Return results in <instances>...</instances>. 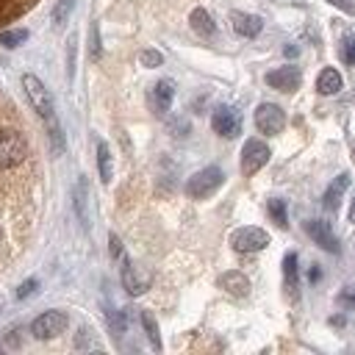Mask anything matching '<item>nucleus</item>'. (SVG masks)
I'll return each mask as SVG.
<instances>
[{"instance_id": "34", "label": "nucleus", "mask_w": 355, "mask_h": 355, "mask_svg": "<svg viewBox=\"0 0 355 355\" xmlns=\"http://www.w3.org/2000/svg\"><path fill=\"white\" fill-rule=\"evenodd\" d=\"M0 308H3V300H0Z\"/></svg>"}, {"instance_id": "1", "label": "nucleus", "mask_w": 355, "mask_h": 355, "mask_svg": "<svg viewBox=\"0 0 355 355\" xmlns=\"http://www.w3.org/2000/svg\"><path fill=\"white\" fill-rule=\"evenodd\" d=\"M28 158V141L17 130H0V169H11Z\"/></svg>"}, {"instance_id": "29", "label": "nucleus", "mask_w": 355, "mask_h": 355, "mask_svg": "<svg viewBox=\"0 0 355 355\" xmlns=\"http://www.w3.org/2000/svg\"><path fill=\"white\" fill-rule=\"evenodd\" d=\"M108 244H111V247H108V250H111V255H114V258H119V255H122V241L111 233V236H108Z\"/></svg>"}, {"instance_id": "31", "label": "nucleus", "mask_w": 355, "mask_h": 355, "mask_svg": "<svg viewBox=\"0 0 355 355\" xmlns=\"http://www.w3.org/2000/svg\"><path fill=\"white\" fill-rule=\"evenodd\" d=\"M319 275H322L319 269H311V272H308V277H311V280H319Z\"/></svg>"}, {"instance_id": "27", "label": "nucleus", "mask_w": 355, "mask_h": 355, "mask_svg": "<svg viewBox=\"0 0 355 355\" xmlns=\"http://www.w3.org/2000/svg\"><path fill=\"white\" fill-rule=\"evenodd\" d=\"M89 50H92V58H100V39H97V25H92V44H89Z\"/></svg>"}, {"instance_id": "28", "label": "nucleus", "mask_w": 355, "mask_h": 355, "mask_svg": "<svg viewBox=\"0 0 355 355\" xmlns=\"http://www.w3.org/2000/svg\"><path fill=\"white\" fill-rule=\"evenodd\" d=\"M344 61L347 64H355V39H347V44H344Z\"/></svg>"}, {"instance_id": "7", "label": "nucleus", "mask_w": 355, "mask_h": 355, "mask_svg": "<svg viewBox=\"0 0 355 355\" xmlns=\"http://www.w3.org/2000/svg\"><path fill=\"white\" fill-rule=\"evenodd\" d=\"M266 161H269V147L263 141H258V139H250L244 144V150H241V172L244 175H255Z\"/></svg>"}, {"instance_id": "17", "label": "nucleus", "mask_w": 355, "mask_h": 355, "mask_svg": "<svg viewBox=\"0 0 355 355\" xmlns=\"http://www.w3.org/2000/svg\"><path fill=\"white\" fill-rule=\"evenodd\" d=\"M316 89H319L322 94H336V92L341 89V75H338L333 67L322 69V72H319V80H316Z\"/></svg>"}, {"instance_id": "30", "label": "nucleus", "mask_w": 355, "mask_h": 355, "mask_svg": "<svg viewBox=\"0 0 355 355\" xmlns=\"http://www.w3.org/2000/svg\"><path fill=\"white\" fill-rule=\"evenodd\" d=\"M341 302H344V305H355V288H347V291L341 294Z\"/></svg>"}, {"instance_id": "12", "label": "nucleus", "mask_w": 355, "mask_h": 355, "mask_svg": "<svg viewBox=\"0 0 355 355\" xmlns=\"http://www.w3.org/2000/svg\"><path fill=\"white\" fill-rule=\"evenodd\" d=\"M219 286L233 297H247V291H250V280L244 272H225L219 277Z\"/></svg>"}, {"instance_id": "13", "label": "nucleus", "mask_w": 355, "mask_h": 355, "mask_svg": "<svg viewBox=\"0 0 355 355\" xmlns=\"http://www.w3.org/2000/svg\"><path fill=\"white\" fill-rule=\"evenodd\" d=\"M36 0H0V28L17 17H22L28 8H33Z\"/></svg>"}, {"instance_id": "23", "label": "nucleus", "mask_w": 355, "mask_h": 355, "mask_svg": "<svg viewBox=\"0 0 355 355\" xmlns=\"http://www.w3.org/2000/svg\"><path fill=\"white\" fill-rule=\"evenodd\" d=\"M72 6H75V0H58V3L53 6V22H55V25H64L67 17L72 14Z\"/></svg>"}, {"instance_id": "11", "label": "nucleus", "mask_w": 355, "mask_h": 355, "mask_svg": "<svg viewBox=\"0 0 355 355\" xmlns=\"http://www.w3.org/2000/svg\"><path fill=\"white\" fill-rule=\"evenodd\" d=\"M172 97H175V83L172 80H158L153 86V108H155V114H166L169 105H172Z\"/></svg>"}, {"instance_id": "2", "label": "nucleus", "mask_w": 355, "mask_h": 355, "mask_svg": "<svg viewBox=\"0 0 355 355\" xmlns=\"http://www.w3.org/2000/svg\"><path fill=\"white\" fill-rule=\"evenodd\" d=\"M222 180H225V175H222V169H219V166H205V169H200L197 175H191V178H189L186 191H189V197L202 200V197L214 194V191L222 186Z\"/></svg>"}, {"instance_id": "20", "label": "nucleus", "mask_w": 355, "mask_h": 355, "mask_svg": "<svg viewBox=\"0 0 355 355\" xmlns=\"http://www.w3.org/2000/svg\"><path fill=\"white\" fill-rule=\"evenodd\" d=\"M97 164H100V180H103V183H111L114 169H111V150H108L105 141L97 144Z\"/></svg>"}, {"instance_id": "6", "label": "nucleus", "mask_w": 355, "mask_h": 355, "mask_svg": "<svg viewBox=\"0 0 355 355\" xmlns=\"http://www.w3.org/2000/svg\"><path fill=\"white\" fill-rule=\"evenodd\" d=\"M230 244H233L236 252H258L269 244V236L261 227H241L230 236Z\"/></svg>"}, {"instance_id": "26", "label": "nucleus", "mask_w": 355, "mask_h": 355, "mask_svg": "<svg viewBox=\"0 0 355 355\" xmlns=\"http://www.w3.org/2000/svg\"><path fill=\"white\" fill-rule=\"evenodd\" d=\"M36 288H39V280H36V277H31V280H25V283L17 288V297H19V300L33 297V294H36Z\"/></svg>"}, {"instance_id": "14", "label": "nucleus", "mask_w": 355, "mask_h": 355, "mask_svg": "<svg viewBox=\"0 0 355 355\" xmlns=\"http://www.w3.org/2000/svg\"><path fill=\"white\" fill-rule=\"evenodd\" d=\"M72 200H75V211H78V219L83 222V227H89V211H86L89 186H86V178H78V183H75V191H72Z\"/></svg>"}, {"instance_id": "18", "label": "nucleus", "mask_w": 355, "mask_h": 355, "mask_svg": "<svg viewBox=\"0 0 355 355\" xmlns=\"http://www.w3.org/2000/svg\"><path fill=\"white\" fill-rule=\"evenodd\" d=\"M283 280H286V291L297 297V255L294 252H286L283 258Z\"/></svg>"}, {"instance_id": "5", "label": "nucleus", "mask_w": 355, "mask_h": 355, "mask_svg": "<svg viewBox=\"0 0 355 355\" xmlns=\"http://www.w3.org/2000/svg\"><path fill=\"white\" fill-rule=\"evenodd\" d=\"M255 125H258V130L266 133V136L280 133L283 125H286V114H283V108L275 105V103H261L258 111H255Z\"/></svg>"}, {"instance_id": "24", "label": "nucleus", "mask_w": 355, "mask_h": 355, "mask_svg": "<svg viewBox=\"0 0 355 355\" xmlns=\"http://www.w3.org/2000/svg\"><path fill=\"white\" fill-rule=\"evenodd\" d=\"M269 214H272V219L280 225V227H286L288 225V219H286V205H283V200H269Z\"/></svg>"}, {"instance_id": "21", "label": "nucleus", "mask_w": 355, "mask_h": 355, "mask_svg": "<svg viewBox=\"0 0 355 355\" xmlns=\"http://www.w3.org/2000/svg\"><path fill=\"white\" fill-rule=\"evenodd\" d=\"M141 324H144V330H147V338H150V344H153L155 349H161L158 324H155V319H153V313H150V311H144V313H141Z\"/></svg>"}, {"instance_id": "3", "label": "nucleus", "mask_w": 355, "mask_h": 355, "mask_svg": "<svg viewBox=\"0 0 355 355\" xmlns=\"http://www.w3.org/2000/svg\"><path fill=\"white\" fill-rule=\"evenodd\" d=\"M67 324H69V319H67L64 311H47V313H42V316L33 319L31 333H33V338H53V336L64 333Z\"/></svg>"}, {"instance_id": "33", "label": "nucleus", "mask_w": 355, "mask_h": 355, "mask_svg": "<svg viewBox=\"0 0 355 355\" xmlns=\"http://www.w3.org/2000/svg\"><path fill=\"white\" fill-rule=\"evenodd\" d=\"M352 161H355V153H352Z\"/></svg>"}, {"instance_id": "8", "label": "nucleus", "mask_w": 355, "mask_h": 355, "mask_svg": "<svg viewBox=\"0 0 355 355\" xmlns=\"http://www.w3.org/2000/svg\"><path fill=\"white\" fill-rule=\"evenodd\" d=\"M305 233H308V236H311L322 250H327V252H338V239L333 236L330 222L311 219V222H305Z\"/></svg>"}, {"instance_id": "4", "label": "nucleus", "mask_w": 355, "mask_h": 355, "mask_svg": "<svg viewBox=\"0 0 355 355\" xmlns=\"http://www.w3.org/2000/svg\"><path fill=\"white\" fill-rule=\"evenodd\" d=\"M211 128L225 139H236L241 133V114L230 105H219L211 116Z\"/></svg>"}, {"instance_id": "15", "label": "nucleus", "mask_w": 355, "mask_h": 355, "mask_svg": "<svg viewBox=\"0 0 355 355\" xmlns=\"http://www.w3.org/2000/svg\"><path fill=\"white\" fill-rule=\"evenodd\" d=\"M189 22H191V28L200 36H214V31H216V25H214V19H211V14L205 8H194L191 17H189Z\"/></svg>"}, {"instance_id": "25", "label": "nucleus", "mask_w": 355, "mask_h": 355, "mask_svg": "<svg viewBox=\"0 0 355 355\" xmlns=\"http://www.w3.org/2000/svg\"><path fill=\"white\" fill-rule=\"evenodd\" d=\"M139 61H141V67H161V61H164V55H161L158 50H141V55H139Z\"/></svg>"}, {"instance_id": "32", "label": "nucleus", "mask_w": 355, "mask_h": 355, "mask_svg": "<svg viewBox=\"0 0 355 355\" xmlns=\"http://www.w3.org/2000/svg\"><path fill=\"white\" fill-rule=\"evenodd\" d=\"M349 222H355V200H352V205H349Z\"/></svg>"}, {"instance_id": "22", "label": "nucleus", "mask_w": 355, "mask_h": 355, "mask_svg": "<svg viewBox=\"0 0 355 355\" xmlns=\"http://www.w3.org/2000/svg\"><path fill=\"white\" fill-rule=\"evenodd\" d=\"M22 42H28V31H22V28H17V31H3V33H0V44H6V47H19Z\"/></svg>"}, {"instance_id": "10", "label": "nucleus", "mask_w": 355, "mask_h": 355, "mask_svg": "<svg viewBox=\"0 0 355 355\" xmlns=\"http://www.w3.org/2000/svg\"><path fill=\"white\" fill-rule=\"evenodd\" d=\"M230 22H233V31L239 33V36H258L261 33V28H263V22H261V17H255V14H244V11H233L230 14Z\"/></svg>"}, {"instance_id": "16", "label": "nucleus", "mask_w": 355, "mask_h": 355, "mask_svg": "<svg viewBox=\"0 0 355 355\" xmlns=\"http://www.w3.org/2000/svg\"><path fill=\"white\" fill-rule=\"evenodd\" d=\"M349 186V175H338L336 178V183L324 191V208L327 211H336L338 208V202H341V194H344V189Z\"/></svg>"}, {"instance_id": "9", "label": "nucleus", "mask_w": 355, "mask_h": 355, "mask_svg": "<svg viewBox=\"0 0 355 355\" xmlns=\"http://www.w3.org/2000/svg\"><path fill=\"white\" fill-rule=\"evenodd\" d=\"M300 80H302V75H300V69L297 67H280V69H272L269 75H266V83L272 86V89H280V92H294L297 86H300Z\"/></svg>"}, {"instance_id": "19", "label": "nucleus", "mask_w": 355, "mask_h": 355, "mask_svg": "<svg viewBox=\"0 0 355 355\" xmlns=\"http://www.w3.org/2000/svg\"><path fill=\"white\" fill-rule=\"evenodd\" d=\"M122 286L128 288V294H141L147 288V283H141L133 272V263L128 258H122Z\"/></svg>"}]
</instances>
